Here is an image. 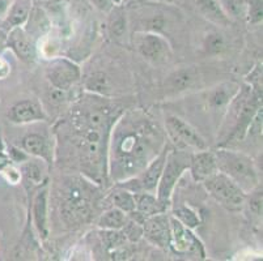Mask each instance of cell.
<instances>
[{
	"label": "cell",
	"instance_id": "obj_1",
	"mask_svg": "<svg viewBox=\"0 0 263 261\" xmlns=\"http://www.w3.org/2000/svg\"><path fill=\"white\" fill-rule=\"evenodd\" d=\"M219 171L234 180L246 191H253L259 183L257 169L253 159L249 155L233 150H217L215 153Z\"/></svg>",
	"mask_w": 263,
	"mask_h": 261
},
{
	"label": "cell",
	"instance_id": "obj_2",
	"mask_svg": "<svg viewBox=\"0 0 263 261\" xmlns=\"http://www.w3.org/2000/svg\"><path fill=\"white\" fill-rule=\"evenodd\" d=\"M202 183L207 192L227 209L238 210L245 204L246 195L242 188L221 171H217Z\"/></svg>",
	"mask_w": 263,
	"mask_h": 261
},
{
	"label": "cell",
	"instance_id": "obj_3",
	"mask_svg": "<svg viewBox=\"0 0 263 261\" xmlns=\"http://www.w3.org/2000/svg\"><path fill=\"white\" fill-rule=\"evenodd\" d=\"M190 157L191 155L177 152V150L168 152L161 178L157 186V198L165 209L171 205L172 193H173L176 183L190 166Z\"/></svg>",
	"mask_w": 263,
	"mask_h": 261
},
{
	"label": "cell",
	"instance_id": "obj_4",
	"mask_svg": "<svg viewBox=\"0 0 263 261\" xmlns=\"http://www.w3.org/2000/svg\"><path fill=\"white\" fill-rule=\"evenodd\" d=\"M89 197L84 186L72 183L66 191V201L63 204L64 218L68 224H78L84 221L89 214Z\"/></svg>",
	"mask_w": 263,
	"mask_h": 261
},
{
	"label": "cell",
	"instance_id": "obj_5",
	"mask_svg": "<svg viewBox=\"0 0 263 261\" xmlns=\"http://www.w3.org/2000/svg\"><path fill=\"white\" fill-rule=\"evenodd\" d=\"M165 126L168 135L179 147H194L200 150L205 149V143L202 136L183 119L178 118L176 115H169L165 119Z\"/></svg>",
	"mask_w": 263,
	"mask_h": 261
},
{
	"label": "cell",
	"instance_id": "obj_6",
	"mask_svg": "<svg viewBox=\"0 0 263 261\" xmlns=\"http://www.w3.org/2000/svg\"><path fill=\"white\" fill-rule=\"evenodd\" d=\"M143 236L160 248L169 247L171 219L164 213L151 215L143 221Z\"/></svg>",
	"mask_w": 263,
	"mask_h": 261
},
{
	"label": "cell",
	"instance_id": "obj_7",
	"mask_svg": "<svg viewBox=\"0 0 263 261\" xmlns=\"http://www.w3.org/2000/svg\"><path fill=\"white\" fill-rule=\"evenodd\" d=\"M47 78L55 89L68 90L80 78V69L72 62L59 59L47 69Z\"/></svg>",
	"mask_w": 263,
	"mask_h": 261
},
{
	"label": "cell",
	"instance_id": "obj_8",
	"mask_svg": "<svg viewBox=\"0 0 263 261\" xmlns=\"http://www.w3.org/2000/svg\"><path fill=\"white\" fill-rule=\"evenodd\" d=\"M138 51L148 62L156 64L165 63L171 56L169 43L155 33H147L138 39Z\"/></svg>",
	"mask_w": 263,
	"mask_h": 261
},
{
	"label": "cell",
	"instance_id": "obj_9",
	"mask_svg": "<svg viewBox=\"0 0 263 261\" xmlns=\"http://www.w3.org/2000/svg\"><path fill=\"white\" fill-rule=\"evenodd\" d=\"M169 246H172L176 253H189L195 250V248L200 247V243L193 235L190 229L183 226L174 217V218H171V240H169Z\"/></svg>",
	"mask_w": 263,
	"mask_h": 261
},
{
	"label": "cell",
	"instance_id": "obj_10",
	"mask_svg": "<svg viewBox=\"0 0 263 261\" xmlns=\"http://www.w3.org/2000/svg\"><path fill=\"white\" fill-rule=\"evenodd\" d=\"M260 110V99L258 95H252V98H248L245 104L242 105L240 110V114H238L237 123L236 127L232 131L231 136H229L228 140H240L243 136L246 135V132L249 131L250 126H252V122L254 119L255 114Z\"/></svg>",
	"mask_w": 263,
	"mask_h": 261
},
{
	"label": "cell",
	"instance_id": "obj_11",
	"mask_svg": "<svg viewBox=\"0 0 263 261\" xmlns=\"http://www.w3.org/2000/svg\"><path fill=\"white\" fill-rule=\"evenodd\" d=\"M194 180L204 182L205 179L212 176L219 171L216 164L215 153L199 152L190 157V166H189Z\"/></svg>",
	"mask_w": 263,
	"mask_h": 261
},
{
	"label": "cell",
	"instance_id": "obj_12",
	"mask_svg": "<svg viewBox=\"0 0 263 261\" xmlns=\"http://www.w3.org/2000/svg\"><path fill=\"white\" fill-rule=\"evenodd\" d=\"M8 45L21 61L29 63L35 59L34 45L29 35L26 34L23 29H20V26L12 28L8 37Z\"/></svg>",
	"mask_w": 263,
	"mask_h": 261
},
{
	"label": "cell",
	"instance_id": "obj_13",
	"mask_svg": "<svg viewBox=\"0 0 263 261\" xmlns=\"http://www.w3.org/2000/svg\"><path fill=\"white\" fill-rule=\"evenodd\" d=\"M44 118L45 115L42 112V110H41V107L35 102L29 99L20 101L16 105H13L11 107V110H9V119L13 123L17 124L42 121Z\"/></svg>",
	"mask_w": 263,
	"mask_h": 261
},
{
	"label": "cell",
	"instance_id": "obj_14",
	"mask_svg": "<svg viewBox=\"0 0 263 261\" xmlns=\"http://www.w3.org/2000/svg\"><path fill=\"white\" fill-rule=\"evenodd\" d=\"M197 77V71L194 68H181L178 71H174L166 78V90L174 94L185 92L194 85Z\"/></svg>",
	"mask_w": 263,
	"mask_h": 261
},
{
	"label": "cell",
	"instance_id": "obj_15",
	"mask_svg": "<svg viewBox=\"0 0 263 261\" xmlns=\"http://www.w3.org/2000/svg\"><path fill=\"white\" fill-rule=\"evenodd\" d=\"M166 155H168V150L165 149L164 152H161L159 157H156L154 161L151 162L148 169L145 170L144 175L142 178V183H140L142 190H144L145 192H152L159 186L162 170H164L165 166V161H166Z\"/></svg>",
	"mask_w": 263,
	"mask_h": 261
},
{
	"label": "cell",
	"instance_id": "obj_16",
	"mask_svg": "<svg viewBox=\"0 0 263 261\" xmlns=\"http://www.w3.org/2000/svg\"><path fill=\"white\" fill-rule=\"evenodd\" d=\"M33 215H34V224L38 233L42 238H47L49 229H47V190L40 191L34 197L33 205Z\"/></svg>",
	"mask_w": 263,
	"mask_h": 261
},
{
	"label": "cell",
	"instance_id": "obj_17",
	"mask_svg": "<svg viewBox=\"0 0 263 261\" xmlns=\"http://www.w3.org/2000/svg\"><path fill=\"white\" fill-rule=\"evenodd\" d=\"M134 197H135V210H134V213L142 217L143 219L165 210V208L160 204L159 198H156L151 193L136 192Z\"/></svg>",
	"mask_w": 263,
	"mask_h": 261
},
{
	"label": "cell",
	"instance_id": "obj_18",
	"mask_svg": "<svg viewBox=\"0 0 263 261\" xmlns=\"http://www.w3.org/2000/svg\"><path fill=\"white\" fill-rule=\"evenodd\" d=\"M198 8L205 18L219 25H228L229 18L219 0H198Z\"/></svg>",
	"mask_w": 263,
	"mask_h": 261
},
{
	"label": "cell",
	"instance_id": "obj_19",
	"mask_svg": "<svg viewBox=\"0 0 263 261\" xmlns=\"http://www.w3.org/2000/svg\"><path fill=\"white\" fill-rule=\"evenodd\" d=\"M23 148L29 154L37 155V157L44 158V159H49V147H47L46 140L42 136L35 135V133L25 136L23 140Z\"/></svg>",
	"mask_w": 263,
	"mask_h": 261
},
{
	"label": "cell",
	"instance_id": "obj_20",
	"mask_svg": "<svg viewBox=\"0 0 263 261\" xmlns=\"http://www.w3.org/2000/svg\"><path fill=\"white\" fill-rule=\"evenodd\" d=\"M126 222H127V217L124 212L119 210L118 208H113L100 217L99 226L106 230H121Z\"/></svg>",
	"mask_w": 263,
	"mask_h": 261
},
{
	"label": "cell",
	"instance_id": "obj_21",
	"mask_svg": "<svg viewBox=\"0 0 263 261\" xmlns=\"http://www.w3.org/2000/svg\"><path fill=\"white\" fill-rule=\"evenodd\" d=\"M234 93H236V86H233L232 84L227 86H220L217 89L212 90L209 97L210 106L216 110L223 109V107H226L231 102Z\"/></svg>",
	"mask_w": 263,
	"mask_h": 261
},
{
	"label": "cell",
	"instance_id": "obj_22",
	"mask_svg": "<svg viewBox=\"0 0 263 261\" xmlns=\"http://www.w3.org/2000/svg\"><path fill=\"white\" fill-rule=\"evenodd\" d=\"M114 207L118 208L119 210L124 213H133L135 210V197L131 192L124 190H119L117 192L113 193V197H111Z\"/></svg>",
	"mask_w": 263,
	"mask_h": 261
},
{
	"label": "cell",
	"instance_id": "obj_23",
	"mask_svg": "<svg viewBox=\"0 0 263 261\" xmlns=\"http://www.w3.org/2000/svg\"><path fill=\"white\" fill-rule=\"evenodd\" d=\"M174 217L187 229H195L200 225L199 215L189 207H178L174 209Z\"/></svg>",
	"mask_w": 263,
	"mask_h": 261
},
{
	"label": "cell",
	"instance_id": "obj_24",
	"mask_svg": "<svg viewBox=\"0 0 263 261\" xmlns=\"http://www.w3.org/2000/svg\"><path fill=\"white\" fill-rule=\"evenodd\" d=\"M85 86L89 92L97 94H106L109 92V78L102 72H96L88 77Z\"/></svg>",
	"mask_w": 263,
	"mask_h": 261
},
{
	"label": "cell",
	"instance_id": "obj_25",
	"mask_svg": "<svg viewBox=\"0 0 263 261\" xmlns=\"http://www.w3.org/2000/svg\"><path fill=\"white\" fill-rule=\"evenodd\" d=\"M220 6L224 9L227 16L231 14L234 18H243L248 11V4L245 0H219Z\"/></svg>",
	"mask_w": 263,
	"mask_h": 261
},
{
	"label": "cell",
	"instance_id": "obj_26",
	"mask_svg": "<svg viewBox=\"0 0 263 261\" xmlns=\"http://www.w3.org/2000/svg\"><path fill=\"white\" fill-rule=\"evenodd\" d=\"M102 242H104L105 247L107 248L109 252L116 251L118 248L123 247L126 243V236L119 230H106L104 229L102 233Z\"/></svg>",
	"mask_w": 263,
	"mask_h": 261
},
{
	"label": "cell",
	"instance_id": "obj_27",
	"mask_svg": "<svg viewBox=\"0 0 263 261\" xmlns=\"http://www.w3.org/2000/svg\"><path fill=\"white\" fill-rule=\"evenodd\" d=\"M227 49L226 39L219 33H211L205 37L204 39V50L209 55H220L223 54Z\"/></svg>",
	"mask_w": 263,
	"mask_h": 261
},
{
	"label": "cell",
	"instance_id": "obj_28",
	"mask_svg": "<svg viewBox=\"0 0 263 261\" xmlns=\"http://www.w3.org/2000/svg\"><path fill=\"white\" fill-rule=\"evenodd\" d=\"M28 17H29V7H28V4L16 3L15 6L12 7L11 12H9L7 24L11 25V28H16V26H20L21 24L25 23Z\"/></svg>",
	"mask_w": 263,
	"mask_h": 261
},
{
	"label": "cell",
	"instance_id": "obj_29",
	"mask_svg": "<svg viewBox=\"0 0 263 261\" xmlns=\"http://www.w3.org/2000/svg\"><path fill=\"white\" fill-rule=\"evenodd\" d=\"M122 233L124 234L126 239L133 243L139 242L143 238V222L138 219H127V222L122 227Z\"/></svg>",
	"mask_w": 263,
	"mask_h": 261
},
{
	"label": "cell",
	"instance_id": "obj_30",
	"mask_svg": "<svg viewBox=\"0 0 263 261\" xmlns=\"http://www.w3.org/2000/svg\"><path fill=\"white\" fill-rule=\"evenodd\" d=\"M110 33L113 37H122L126 33V17L122 11L114 13V17L110 20Z\"/></svg>",
	"mask_w": 263,
	"mask_h": 261
},
{
	"label": "cell",
	"instance_id": "obj_31",
	"mask_svg": "<svg viewBox=\"0 0 263 261\" xmlns=\"http://www.w3.org/2000/svg\"><path fill=\"white\" fill-rule=\"evenodd\" d=\"M246 16H249L250 23H260L262 21V0H252L248 6Z\"/></svg>",
	"mask_w": 263,
	"mask_h": 261
},
{
	"label": "cell",
	"instance_id": "obj_32",
	"mask_svg": "<svg viewBox=\"0 0 263 261\" xmlns=\"http://www.w3.org/2000/svg\"><path fill=\"white\" fill-rule=\"evenodd\" d=\"M24 175L26 176V179L30 182H33L34 184L40 183L41 180V170L40 167L35 164H26L23 169Z\"/></svg>",
	"mask_w": 263,
	"mask_h": 261
},
{
	"label": "cell",
	"instance_id": "obj_33",
	"mask_svg": "<svg viewBox=\"0 0 263 261\" xmlns=\"http://www.w3.org/2000/svg\"><path fill=\"white\" fill-rule=\"evenodd\" d=\"M249 205H250V209L255 215L262 214V191L258 190L257 192L253 193L250 200H249Z\"/></svg>",
	"mask_w": 263,
	"mask_h": 261
},
{
	"label": "cell",
	"instance_id": "obj_34",
	"mask_svg": "<svg viewBox=\"0 0 263 261\" xmlns=\"http://www.w3.org/2000/svg\"><path fill=\"white\" fill-rule=\"evenodd\" d=\"M90 3L102 12H111L114 8L113 0H90Z\"/></svg>",
	"mask_w": 263,
	"mask_h": 261
},
{
	"label": "cell",
	"instance_id": "obj_35",
	"mask_svg": "<svg viewBox=\"0 0 263 261\" xmlns=\"http://www.w3.org/2000/svg\"><path fill=\"white\" fill-rule=\"evenodd\" d=\"M7 165H8V157L3 152H0V170H3Z\"/></svg>",
	"mask_w": 263,
	"mask_h": 261
},
{
	"label": "cell",
	"instance_id": "obj_36",
	"mask_svg": "<svg viewBox=\"0 0 263 261\" xmlns=\"http://www.w3.org/2000/svg\"><path fill=\"white\" fill-rule=\"evenodd\" d=\"M4 68H7L6 64H4L3 62L0 61V77H2V76L6 75V71H4Z\"/></svg>",
	"mask_w": 263,
	"mask_h": 261
},
{
	"label": "cell",
	"instance_id": "obj_37",
	"mask_svg": "<svg viewBox=\"0 0 263 261\" xmlns=\"http://www.w3.org/2000/svg\"><path fill=\"white\" fill-rule=\"evenodd\" d=\"M113 3H114V4H121V3H122V0H113Z\"/></svg>",
	"mask_w": 263,
	"mask_h": 261
},
{
	"label": "cell",
	"instance_id": "obj_38",
	"mask_svg": "<svg viewBox=\"0 0 263 261\" xmlns=\"http://www.w3.org/2000/svg\"><path fill=\"white\" fill-rule=\"evenodd\" d=\"M3 39H4V37L2 35V33H0V46H2V42H3Z\"/></svg>",
	"mask_w": 263,
	"mask_h": 261
}]
</instances>
